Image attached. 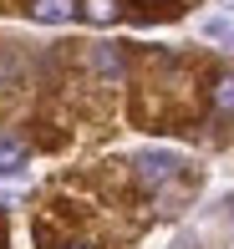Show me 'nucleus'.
<instances>
[{"label": "nucleus", "mask_w": 234, "mask_h": 249, "mask_svg": "<svg viewBox=\"0 0 234 249\" xmlns=\"http://www.w3.org/2000/svg\"><path fill=\"white\" fill-rule=\"evenodd\" d=\"M173 173H178V153H168V148H148V153H138V178H143V183L163 188Z\"/></svg>", "instance_id": "1"}, {"label": "nucleus", "mask_w": 234, "mask_h": 249, "mask_svg": "<svg viewBox=\"0 0 234 249\" xmlns=\"http://www.w3.org/2000/svg\"><path fill=\"white\" fill-rule=\"evenodd\" d=\"M31 16L46 20V26H66L76 16V0H31Z\"/></svg>", "instance_id": "2"}, {"label": "nucleus", "mask_w": 234, "mask_h": 249, "mask_svg": "<svg viewBox=\"0 0 234 249\" xmlns=\"http://www.w3.org/2000/svg\"><path fill=\"white\" fill-rule=\"evenodd\" d=\"M117 16H122L117 0H87V20H97V26H112Z\"/></svg>", "instance_id": "3"}, {"label": "nucleus", "mask_w": 234, "mask_h": 249, "mask_svg": "<svg viewBox=\"0 0 234 249\" xmlns=\"http://www.w3.org/2000/svg\"><path fill=\"white\" fill-rule=\"evenodd\" d=\"M26 163V148H20L16 138H0V173H10V168Z\"/></svg>", "instance_id": "4"}, {"label": "nucleus", "mask_w": 234, "mask_h": 249, "mask_svg": "<svg viewBox=\"0 0 234 249\" xmlns=\"http://www.w3.org/2000/svg\"><path fill=\"white\" fill-rule=\"evenodd\" d=\"M198 31H204V36H214V41H224V46H234V20H224V16H209Z\"/></svg>", "instance_id": "5"}, {"label": "nucleus", "mask_w": 234, "mask_h": 249, "mask_svg": "<svg viewBox=\"0 0 234 249\" xmlns=\"http://www.w3.org/2000/svg\"><path fill=\"white\" fill-rule=\"evenodd\" d=\"M214 107H219V112H234V71H224V76L214 82Z\"/></svg>", "instance_id": "6"}, {"label": "nucleus", "mask_w": 234, "mask_h": 249, "mask_svg": "<svg viewBox=\"0 0 234 249\" xmlns=\"http://www.w3.org/2000/svg\"><path fill=\"white\" fill-rule=\"evenodd\" d=\"M97 66H102V71H112V76L122 71V61H117V56H112V51H97Z\"/></svg>", "instance_id": "7"}, {"label": "nucleus", "mask_w": 234, "mask_h": 249, "mask_svg": "<svg viewBox=\"0 0 234 249\" xmlns=\"http://www.w3.org/2000/svg\"><path fill=\"white\" fill-rule=\"evenodd\" d=\"M229 213H234V198H229Z\"/></svg>", "instance_id": "8"}, {"label": "nucleus", "mask_w": 234, "mask_h": 249, "mask_svg": "<svg viewBox=\"0 0 234 249\" xmlns=\"http://www.w3.org/2000/svg\"><path fill=\"white\" fill-rule=\"evenodd\" d=\"M224 5H234V0H224Z\"/></svg>", "instance_id": "9"}]
</instances>
